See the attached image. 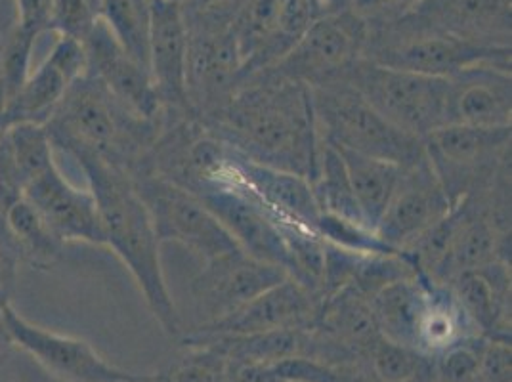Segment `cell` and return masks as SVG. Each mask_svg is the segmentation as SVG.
<instances>
[{
  "label": "cell",
  "mask_w": 512,
  "mask_h": 382,
  "mask_svg": "<svg viewBox=\"0 0 512 382\" xmlns=\"http://www.w3.org/2000/svg\"><path fill=\"white\" fill-rule=\"evenodd\" d=\"M205 127L241 157L314 180L321 136L310 86L274 69L249 75Z\"/></svg>",
  "instance_id": "cell-1"
},
{
  "label": "cell",
  "mask_w": 512,
  "mask_h": 382,
  "mask_svg": "<svg viewBox=\"0 0 512 382\" xmlns=\"http://www.w3.org/2000/svg\"><path fill=\"white\" fill-rule=\"evenodd\" d=\"M69 155L85 172L88 188L98 203L106 249H111L130 272L167 337L180 339L184 327L163 272L161 241L130 176L94 155L81 151Z\"/></svg>",
  "instance_id": "cell-2"
},
{
  "label": "cell",
  "mask_w": 512,
  "mask_h": 382,
  "mask_svg": "<svg viewBox=\"0 0 512 382\" xmlns=\"http://www.w3.org/2000/svg\"><path fill=\"white\" fill-rule=\"evenodd\" d=\"M161 127L163 115L159 119L136 115L90 73L69 86L46 125L54 148L94 155L128 176L144 163Z\"/></svg>",
  "instance_id": "cell-3"
},
{
  "label": "cell",
  "mask_w": 512,
  "mask_h": 382,
  "mask_svg": "<svg viewBox=\"0 0 512 382\" xmlns=\"http://www.w3.org/2000/svg\"><path fill=\"white\" fill-rule=\"evenodd\" d=\"M367 27L363 58L384 67L451 79L482 62L511 65V48H486L463 41L413 14Z\"/></svg>",
  "instance_id": "cell-4"
},
{
  "label": "cell",
  "mask_w": 512,
  "mask_h": 382,
  "mask_svg": "<svg viewBox=\"0 0 512 382\" xmlns=\"http://www.w3.org/2000/svg\"><path fill=\"white\" fill-rule=\"evenodd\" d=\"M312 104L323 140L407 167L423 157V140L390 125L346 81L316 86Z\"/></svg>",
  "instance_id": "cell-5"
},
{
  "label": "cell",
  "mask_w": 512,
  "mask_h": 382,
  "mask_svg": "<svg viewBox=\"0 0 512 382\" xmlns=\"http://www.w3.org/2000/svg\"><path fill=\"white\" fill-rule=\"evenodd\" d=\"M390 125L423 140L446 125L448 79L417 75L362 58L344 79Z\"/></svg>",
  "instance_id": "cell-6"
},
{
  "label": "cell",
  "mask_w": 512,
  "mask_h": 382,
  "mask_svg": "<svg viewBox=\"0 0 512 382\" xmlns=\"http://www.w3.org/2000/svg\"><path fill=\"white\" fill-rule=\"evenodd\" d=\"M511 138L512 127L465 125H442L423 138L428 165L451 207L490 186L499 169L511 161Z\"/></svg>",
  "instance_id": "cell-7"
},
{
  "label": "cell",
  "mask_w": 512,
  "mask_h": 382,
  "mask_svg": "<svg viewBox=\"0 0 512 382\" xmlns=\"http://www.w3.org/2000/svg\"><path fill=\"white\" fill-rule=\"evenodd\" d=\"M234 18L235 12L184 18L188 29L186 94L190 111L199 121H207L226 106L243 81Z\"/></svg>",
  "instance_id": "cell-8"
},
{
  "label": "cell",
  "mask_w": 512,
  "mask_h": 382,
  "mask_svg": "<svg viewBox=\"0 0 512 382\" xmlns=\"http://www.w3.org/2000/svg\"><path fill=\"white\" fill-rule=\"evenodd\" d=\"M130 180L150 213L161 245L178 243L203 262L239 249L232 235L192 191L153 172L132 174Z\"/></svg>",
  "instance_id": "cell-9"
},
{
  "label": "cell",
  "mask_w": 512,
  "mask_h": 382,
  "mask_svg": "<svg viewBox=\"0 0 512 382\" xmlns=\"http://www.w3.org/2000/svg\"><path fill=\"white\" fill-rule=\"evenodd\" d=\"M4 323L14 348L37 361L48 375L62 382H150L151 375L132 373L109 361L81 337L37 325L6 304Z\"/></svg>",
  "instance_id": "cell-10"
},
{
  "label": "cell",
  "mask_w": 512,
  "mask_h": 382,
  "mask_svg": "<svg viewBox=\"0 0 512 382\" xmlns=\"http://www.w3.org/2000/svg\"><path fill=\"white\" fill-rule=\"evenodd\" d=\"M367 31V23L352 10L321 16L270 69L310 88L337 83L362 60Z\"/></svg>",
  "instance_id": "cell-11"
},
{
  "label": "cell",
  "mask_w": 512,
  "mask_h": 382,
  "mask_svg": "<svg viewBox=\"0 0 512 382\" xmlns=\"http://www.w3.org/2000/svg\"><path fill=\"white\" fill-rule=\"evenodd\" d=\"M287 277L283 268L256 260L239 249L207 260L190 285L195 308L203 316L199 325L230 316Z\"/></svg>",
  "instance_id": "cell-12"
},
{
  "label": "cell",
  "mask_w": 512,
  "mask_h": 382,
  "mask_svg": "<svg viewBox=\"0 0 512 382\" xmlns=\"http://www.w3.org/2000/svg\"><path fill=\"white\" fill-rule=\"evenodd\" d=\"M193 195L216 216L245 255L276 264L289 274V255L272 216L251 191L235 180L232 167L220 184L205 186Z\"/></svg>",
  "instance_id": "cell-13"
},
{
  "label": "cell",
  "mask_w": 512,
  "mask_h": 382,
  "mask_svg": "<svg viewBox=\"0 0 512 382\" xmlns=\"http://www.w3.org/2000/svg\"><path fill=\"white\" fill-rule=\"evenodd\" d=\"M451 209L448 195L423 153L421 159L400 172L396 190L375 232L386 247L402 253L446 218Z\"/></svg>",
  "instance_id": "cell-14"
},
{
  "label": "cell",
  "mask_w": 512,
  "mask_h": 382,
  "mask_svg": "<svg viewBox=\"0 0 512 382\" xmlns=\"http://www.w3.org/2000/svg\"><path fill=\"white\" fill-rule=\"evenodd\" d=\"M321 298L302 287L293 277L283 279L272 289L249 300L230 316L213 323L195 325L182 335H255L279 329H308L320 310Z\"/></svg>",
  "instance_id": "cell-15"
},
{
  "label": "cell",
  "mask_w": 512,
  "mask_h": 382,
  "mask_svg": "<svg viewBox=\"0 0 512 382\" xmlns=\"http://www.w3.org/2000/svg\"><path fill=\"white\" fill-rule=\"evenodd\" d=\"M85 73V44L58 35L43 64L31 71L22 90L2 109L0 130L20 123L46 127L69 86Z\"/></svg>",
  "instance_id": "cell-16"
},
{
  "label": "cell",
  "mask_w": 512,
  "mask_h": 382,
  "mask_svg": "<svg viewBox=\"0 0 512 382\" xmlns=\"http://www.w3.org/2000/svg\"><path fill=\"white\" fill-rule=\"evenodd\" d=\"M22 193L41 213L60 243H86L106 249V235L94 193L90 188L73 186L58 165H52L31 180Z\"/></svg>",
  "instance_id": "cell-17"
},
{
  "label": "cell",
  "mask_w": 512,
  "mask_h": 382,
  "mask_svg": "<svg viewBox=\"0 0 512 382\" xmlns=\"http://www.w3.org/2000/svg\"><path fill=\"white\" fill-rule=\"evenodd\" d=\"M446 125L511 127V65L482 62L448 79Z\"/></svg>",
  "instance_id": "cell-18"
},
{
  "label": "cell",
  "mask_w": 512,
  "mask_h": 382,
  "mask_svg": "<svg viewBox=\"0 0 512 382\" xmlns=\"http://www.w3.org/2000/svg\"><path fill=\"white\" fill-rule=\"evenodd\" d=\"M86 73L96 77L125 106L144 119H159L163 106L151 81L150 69L136 62L117 43L106 22L100 20L86 37Z\"/></svg>",
  "instance_id": "cell-19"
},
{
  "label": "cell",
  "mask_w": 512,
  "mask_h": 382,
  "mask_svg": "<svg viewBox=\"0 0 512 382\" xmlns=\"http://www.w3.org/2000/svg\"><path fill=\"white\" fill-rule=\"evenodd\" d=\"M186 64L188 29L180 4L153 0L148 69L165 111L192 113L186 94Z\"/></svg>",
  "instance_id": "cell-20"
},
{
  "label": "cell",
  "mask_w": 512,
  "mask_h": 382,
  "mask_svg": "<svg viewBox=\"0 0 512 382\" xmlns=\"http://www.w3.org/2000/svg\"><path fill=\"white\" fill-rule=\"evenodd\" d=\"M407 14L478 46L511 48V0H421Z\"/></svg>",
  "instance_id": "cell-21"
},
{
  "label": "cell",
  "mask_w": 512,
  "mask_h": 382,
  "mask_svg": "<svg viewBox=\"0 0 512 382\" xmlns=\"http://www.w3.org/2000/svg\"><path fill=\"white\" fill-rule=\"evenodd\" d=\"M448 287L478 335L511 340V262L495 260L463 272Z\"/></svg>",
  "instance_id": "cell-22"
},
{
  "label": "cell",
  "mask_w": 512,
  "mask_h": 382,
  "mask_svg": "<svg viewBox=\"0 0 512 382\" xmlns=\"http://www.w3.org/2000/svg\"><path fill=\"white\" fill-rule=\"evenodd\" d=\"M232 172L235 180L251 191L270 213L297 220L316 230L321 211L310 180L295 172L258 165L235 151Z\"/></svg>",
  "instance_id": "cell-23"
},
{
  "label": "cell",
  "mask_w": 512,
  "mask_h": 382,
  "mask_svg": "<svg viewBox=\"0 0 512 382\" xmlns=\"http://www.w3.org/2000/svg\"><path fill=\"white\" fill-rule=\"evenodd\" d=\"M0 243L33 270H50L65 247L41 213L16 191H0Z\"/></svg>",
  "instance_id": "cell-24"
},
{
  "label": "cell",
  "mask_w": 512,
  "mask_h": 382,
  "mask_svg": "<svg viewBox=\"0 0 512 382\" xmlns=\"http://www.w3.org/2000/svg\"><path fill=\"white\" fill-rule=\"evenodd\" d=\"M432 281L423 276L396 281L371 298L373 316L384 339L415 348L417 325ZM417 350V348H415Z\"/></svg>",
  "instance_id": "cell-25"
},
{
  "label": "cell",
  "mask_w": 512,
  "mask_h": 382,
  "mask_svg": "<svg viewBox=\"0 0 512 382\" xmlns=\"http://www.w3.org/2000/svg\"><path fill=\"white\" fill-rule=\"evenodd\" d=\"M478 335L459 300L446 285L430 283L427 302L417 325L415 348L428 358L459 340Z\"/></svg>",
  "instance_id": "cell-26"
},
{
  "label": "cell",
  "mask_w": 512,
  "mask_h": 382,
  "mask_svg": "<svg viewBox=\"0 0 512 382\" xmlns=\"http://www.w3.org/2000/svg\"><path fill=\"white\" fill-rule=\"evenodd\" d=\"M335 148L344 161L358 207L362 211L363 222L371 230H377V224L383 216L392 193L396 190L400 172L404 167L390 161L362 155L350 149L339 148V146Z\"/></svg>",
  "instance_id": "cell-27"
},
{
  "label": "cell",
  "mask_w": 512,
  "mask_h": 382,
  "mask_svg": "<svg viewBox=\"0 0 512 382\" xmlns=\"http://www.w3.org/2000/svg\"><path fill=\"white\" fill-rule=\"evenodd\" d=\"M310 184L321 213L333 214L339 218L365 224L348 172L344 167V161L337 148L323 138H321L318 172Z\"/></svg>",
  "instance_id": "cell-28"
},
{
  "label": "cell",
  "mask_w": 512,
  "mask_h": 382,
  "mask_svg": "<svg viewBox=\"0 0 512 382\" xmlns=\"http://www.w3.org/2000/svg\"><path fill=\"white\" fill-rule=\"evenodd\" d=\"M373 382H432V358L394 340H377L365 360Z\"/></svg>",
  "instance_id": "cell-29"
},
{
  "label": "cell",
  "mask_w": 512,
  "mask_h": 382,
  "mask_svg": "<svg viewBox=\"0 0 512 382\" xmlns=\"http://www.w3.org/2000/svg\"><path fill=\"white\" fill-rule=\"evenodd\" d=\"M151 2L153 0H100L102 20L128 54L148 67Z\"/></svg>",
  "instance_id": "cell-30"
},
{
  "label": "cell",
  "mask_w": 512,
  "mask_h": 382,
  "mask_svg": "<svg viewBox=\"0 0 512 382\" xmlns=\"http://www.w3.org/2000/svg\"><path fill=\"white\" fill-rule=\"evenodd\" d=\"M150 382H230L228 358L211 344H188L171 365Z\"/></svg>",
  "instance_id": "cell-31"
},
{
  "label": "cell",
  "mask_w": 512,
  "mask_h": 382,
  "mask_svg": "<svg viewBox=\"0 0 512 382\" xmlns=\"http://www.w3.org/2000/svg\"><path fill=\"white\" fill-rule=\"evenodd\" d=\"M37 37L16 23L0 41V104L2 109L22 90L31 75V52Z\"/></svg>",
  "instance_id": "cell-32"
},
{
  "label": "cell",
  "mask_w": 512,
  "mask_h": 382,
  "mask_svg": "<svg viewBox=\"0 0 512 382\" xmlns=\"http://www.w3.org/2000/svg\"><path fill=\"white\" fill-rule=\"evenodd\" d=\"M488 339L472 335L432 356V382H476Z\"/></svg>",
  "instance_id": "cell-33"
},
{
  "label": "cell",
  "mask_w": 512,
  "mask_h": 382,
  "mask_svg": "<svg viewBox=\"0 0 512 382\" xmlns=\"http://www.w3.org/2000/svg\"><path fill=\"white\" fill-rule=\"evenodd\" d=\"M316 232L323 241L337 245L342 249L362 253V255H375V253H400L386 247L375 230L369 226L339 218L333 214L321 213L316 222Z\"/></svg>",
  "instance_id": "cell-34"
},
{
  "label": "cell",
  "mask_w": 512,
  "mask_h": 382,
  "mask_svg": "<svg viewBox=\"0 0 512 382\" xmlns=\"http://www.w3.org/2000/svg\"><path fill=\"white\" fill-rule=\"evenodd\" d=\"M100 20V0H54L52 31L56 35L83 43Z\"/></svg>",
  "instance_id": "cell-35"
},
{
  "label": "cell",
  "mask_w": 512,
  "mask_h": 382,
  "mask_svg": "<svg viewBox=\"0 0 512 382\" xmlns=\"http://www.w3.org/2000/svg\"><path fill=\"white\" fill-rule=\"evenodd\" d=\"M421 0H356L352 12L367 25L390 22L406 16Z\"/></svg>",
  "instance_id": "cell-36"
},
{
  "label": "cell",
  "mask_w": 512,
  "mask_h": 382,
  "mask_svg": "<svg viewBox=\"0 0 512 382\" xmlns=\"http://www.w3.org/2000/svg\"><path fill=\"white\" fill-rule=\"evenodd\" d=\"M16 2V25L33 37L44 31H52L54 0H14Z\"/></svg>",
  "instance_id": "cell-37"
},
{
  "label": "cell",
  "mask_w": 512,
  "mask_h": 382,
  "mask_svg": "<svg viewBox=\"0 0 512 382\" xmlns=\"http://www.w3.org/2000/svg\"><path fill=\"white\" fill-rule=\"evenodd\" d=\"M230 382H287L276 363H237L230 365Z\"/></svg>",
  "instance_id": "cell-38"
},
{
  "label": "cell",
  "mask_w": 512,
  "mask_h": 382,
  "mask_svg": "<svg viewBox=\"0 0 512 382\" xmlns=\"http://www.w3.org/2000/svg\"><path fill=\"white\" fill-rule=\"evenodd\" d=\"M18 266L20 262L0 243V310L6 304H12Z\"/></svg>",
  "instance_id": "cell-39"
},
{
  "label": "cell",
  "mask_w": 512,
  "mask_h": 382,
  "mask_svg": "<svg viewBox=\"0 0 512 382\" xmlns=\"http://www.w3.org/2000/svg\"><path fill=\"white\" fill-rule=\"evenodd\" d=\"M241 0H182L180 10L184 18L216 14V12H237Z\"/></svg>",
  "instance_id": "cell-40"
},
{
  "label": "cell",
  "mask_w": 512,
  "mask_h": 382,
  "mask_svg": "<svg viewBox=\"0 0 512 382\" xmlns=\"http://www.w3.org/2000/svg\"><path fill=\"white\" fill-rule=\"evenodd\" d=\"M354 2H356V0H318L321 16L350 12L352 6H354Z\"/></svg>",
  "instance_id": "cell-41"
},
{
  "label": "cell",
  "mask_w": 512,
  "mask_h": 382,
  "mask_svg": "<svg viewBox=\"0 0 512 382\" xmlns=\"http://www.w3.org/2000/svg\"><path fill=\"white\" fill-rule=\"evenodd\" d=\"M14 350V344L12 339L8 335V329H6V323H4V316H2V310H0V365H4L10 352Z\"/></svg>",
  "instance_id": "cell-42"
},
{
  "label": "cell",
  "mask_w": 512,
  "mask_h": 382,
  "mask_svg": "<svg viewBox=\"0 0 512 382\" xmlns=\"http://www.w3.org/2000/svg\"><path fill=\"white\" fill-rule=\"evenodd\" d=\"M342 382H373L365 373L362 371H350L346 377H344V381Z\"/></svg>",
  "instance_id": "cell-43"
},
{
  "label": "cell",
  "mask_w": 512,
  "mask_h": 382,
  "mask_svg": "<svg viewBox=\"0 0 512 382\" xmlns=\"http://www.w3.org/2000/svg\"><path fill=\"white\" fill-rule=\"evenodd\" d=\"M169 2H174V4H180V2H182V0H169Z\"/></svg>",
  "instance_id": "cell-44"
},
{
  "label": "cell",
  "mask_w": 512,
  "mask_h": 382,
  "mask_svg": "<svg viewBox=\"0 0 512 382\" xmlns=\"http://www.w3.org/2000/svg\"><path fill=\"white\" fill-rule=\"evenodd\" d=\"M0 113H2V104H0Z\"/></svg>",
  "instance_id": "cell-45"
},
{
  "label": "cell",
  "mask_w": 512,
  "mask_h": 382,
  "mask_svg": "<svg viewBox=\"0 0 512 382\" xmlns=\"http://www.w3.org/2000/svg\"><path fill=\"white\" fill-rule=\"evenodd\" d=\"M241 2H243V0H241Z\"/></svg>",
  "instance_id": "cell-46"
}]
</instances>
